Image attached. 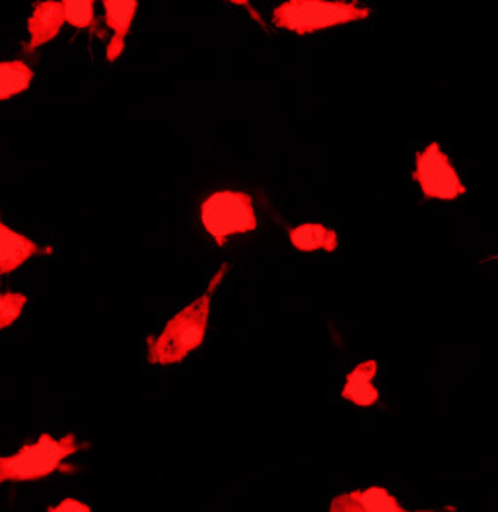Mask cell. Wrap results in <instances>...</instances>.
<instances>
[{"label":"cell","mask_w":498,"mask_h":512,"mask_svg":"<svg viewBox=\"0 0 498 512\" xmlns=\"http://www.w3.org/2000/svg\"><path fill=\"white\" fill-rule=\"evenodd\" d=\"M228 269L230 265L224 263L214 273L205 293L195 298L185 308H181L158 335H152L146 339L148 363L162 366L176 365L203 345L207 328H209V318H211L213 294L216 293L222 279L226 277Z\"/></svg>","instance_id":"obj_1"},{"label":"cell","mask_w":498,"mask_h":512,"mask_svg":"<svg viewBox=\"0 0 498 512\" xmlns=\"http://www.w3.org/2000/svg\"><path fill=\"white\" fill-rule=\"evenodd\" d=\"M82 448L84 444L72 433L63 439H55L51 433H41L36 442L24 444L16 454L0 456V485L39 481L57 472L72 474L74 468L69 464V458Z\"/></svg>","instance_id":"obj_2"},{"label":"cell","mask_w":498,"mask_h":512,"mask_svg":"<svg viewBox=\"0 0 498 512\" xmlns=\"http://www.w3.org/2000/svg\"><path fill=\"white\" fill-rule=\"evenodd\" d=\"M372 10L358 0H288L273 10V26L294 36L368 20Z\"/></svg>","instance_id":"obj_3"},{"label":"cell","mask_w":498,"mask_h":512,"mask_svg":"<svg viewBox=\"0 0 498 512\" xmlns=\"http://www.w3.org/2000/svg\"><path fill=\"white\" fill-rule=\"evenodd\" d=\"M199 215L216 246H226L230 238L255 232L259 226L255 201L246 191H214L201 203Z\"/></svg>","instance_id":"obj_4"},{"label":"cell","mask_w":498,"mask_h":512,"mask_svg":"<svg viewBox=\"0 0 498 512\" xmlns=\"http://www.w3.org/2000/svg\"><path fill=\"white\" fill-rule=\"evenodd\" d=\"M411 176L419 183L425 199L456 201L467 193V187L450 156L436 141L415 154V168Z\"/></svg>","instance_id":"obj_5"},{"label":"cell","mask_w":498,"mask_h":512,"mask_svg":"<svg viewBox=\"0 0 498 512\" xmlns=\"http://www.w3.org/2000/svg\"><path fill=\"white\" fill-rule=\"evenodd\" d=\"M65 24V10L63 2L57 0H47V2H36L34 12L28 20V32L30 39L24 47L26 53H34L39 47L47 45L59 36Z\"/></svg>","instance_id":"obj_6"},{"label":"cell","mask_w":498,"mask_h":512,"mask_svg":"<svg viewBox=\"0 0 498 512\" xmlns=\"http://www.w3.org/2000/svg\"><path fill=\"white\" fill-rule=\"evenodd\" d=\"M39 254H51V248L39 246L0 219V277L20 269L28 259Z\"/></svg>","instance_id":"obj_7"},{"label":"cell","mask_w":498,"mask_h":512,"mask_svg":"<svg viewBox=\"0 0 498 512\" xmlns=\"http://www.w3.org/2000/svg\"><path fill=\"white\" fill-rule=\"evenodd\" d=\"M139 2L135 0H106L104 10H106L107 28L111 30V39L107 45L106 59L107 63H115L121 53L125 51V41L131 32V24L135 20Z\"/></svg>","instance_id":"obj_8"},{"label":"cell","mask_w":498,"mask_h":512,"mask_svg":"<svg viewBox=\"0 0 498 512\" xmlns=\"http://www.w3.org/2000/svg\"><path fill=\"white\" fill-rule=\"evenodd\" d=\"M378 374V361H362L347 374L341 398L356 407H374L380 402V390L374 384Z\"/></svg>","instance_id":"obj_9"},{"label":"cell","mask_w":498,"mask_h":512,"mask_svg":"<svg viewBox=\"0 0 498 512\" xmlns=\"http://www.w3.org/2000/svg\"><path fill=\"white\" fill-rule=\"evenodd\" d=\"M288 240L294 250L312 254V252H337L339 234L320 222H306L294 228H288Z\"/></svg>","instance_id":"obj_10"},{"label":"cell","mask_w":498,"mask_h":512,"mask_svg":"<svg viewBox=\"0 0 498 512\" xmlns=\"http://www.w3.org/2000/svg\"><path fill=\"white\" fill-rule=\"evenodd\" d=\"M34 82V69L24 61L0 63V100L24 94Z\"/></svg>","instance_id":"obj_11"},{"label":"cell","mask_w":498,"mask_h":512,"mask_svg":"<svg viewBox=\"0 0 498 512\" xmlns=\"http://www.w3.org/2000/svg\"><path fill=\"white\" fill-rule=\"evenodd\" d=\"M94 2L90 0H67L63 2L65 10V22H69L72 28L88 30L98 37H104V30L100 26V20L94 14Z\"/></svg>","instance_id":"obj_12"},{"label":"cell","mask_w":498,"mask_h":512,"mask_svg":"<svg viewBox=\"0 0 498 512\" xmlns=\"http://www.w3.org/2000/svg\"><path fill=\"white\" fill-rule=\"evenodd\" d=\"M356 499L368 512H438V511H409L405 509L392 491L386 487H368V489H356Z\"/></svg>","instance_id":"obj_13"},{"label":"cell","mask_w":498,"mask_h":512,"mask_svg":"<svg viewBox=\"0 0 498 512\" xmlns=\"http://www.w3.org/2000/svg\"><path fill=\"white\" fill-rule=\"evenodd\" d=\"M28 304L26 294L4 293L0 294V330L10 328L24 312Z\"/></svg>","instance_id":"obj_14"},{"label":"cell","mask_w":498,"mask_h":512,"mask_svg":"<svg viewBox=\"0 0 498 512\" xmlns=\"http://www.w3.org/2000/svg\"><path fill=\"white\" fill-rule=\"evenodd\" d=\"M329 512H368L362 505H360V501L356 499L355 491H351V493H341V495H337L333 501H331V505H329Z\"/></svg>","instance_id":"obj_15"},{"label":"cell","mask_w":498,"mask_h":512,"mask_svg":"<svg viewBox=\"0 0 498 512\" xmlns=\"http://www.w3.org/2000/svg\"><path fill=\"white\" fill-rule=\"evenodd\" d=\"M47 512H92V509L86 503L78 501V499H65L59 505L51 507Z\"/></svg>","instance_id":"obj_16"},{"label":"cell","mask_w":498,"mask_h":512,"mask_svg":"<svg viewBox=\"0 0 498 512\" xmlns=\"http://www.w3.org/2000/svg\"><path fill=\"white\" fill-rule=\"evenodd\" d=\"M498 257V256H497Z\"/></svg>","instance_id":"obj_17"}]
</instances>
